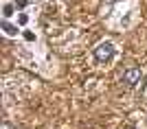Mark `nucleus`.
Wrapping results in <instances>:
<instances>
[{
  "instance_id": "nucleus-1",
  "label": "nucleus",
  "mask_w": 147,
  "mask_h": 129,
  "mask_svg": "<svg viewBox=\"0 0 147 129\" xmlns=\"http://www.w3.org/2000/svg\"><path fill=\"white\" fill-rule=\"evenodd\" d=\"M112 57H114V46H112L110 42H103L94 48V59H97V61L103 63V61H110Z\"/></svg>"
},
{
  "instance_id": "nucleus-2",
  "label": "nucleus",
  "mask_w": 147,
  "mask_h": 129,
  "mask_svg": "<svg viewBox=\"0 0 147 129\" xmlns=\"http://www.w3.org/2000/svg\"><path fill=\"white\" fill-rule=\"evenodd\" d=\"M138 81H141V70H138V68H127V70L123 72V83L136 86Z\"/></svg>"
},
{
  "instance_id": "nucleus-3",
  "label": "nucleus",
  "mask_w": 147,
  "mask_h": 129,
  "mask_svg": "<svg viewBox=\"0 0 147 129\" xmlns=\"http://www.w3.org/2000/svg\"><path fill=\"white\" fill-rule=\"evenodd\" d=\"M2 29H5L7 35H16V33H18V29H16V26H11L9 22H2Z\"/></svg>"
},
{
  "instance_id": "nucleus-4",
  "label": "nucleus",
  "mask_w": 147,
  "mask_h": 129,
  "mask_svg": "<svg viewBox=\"0 0 147 129\" xmlns=\"http://www.w3.org/2000/svg\"><path fill=\"white\" fill-rule=\"evenodd\" d=\"M11 15H13V7L7 5V7H5V18H11Z\"/></svg>"
},
{
  "instance_id": "nucleus-5",
  "label": "nucleus",
  "mask_w": 147,
  "mask_h": 129,
  "mask_svg": "<svg viewBox=\"0 0 147 129\" xmlns=\"http://www.w3.org/2000/svg\"><path fill=\"white\" fill-rule=\"evenodd\" d=\"M26 7V0H16V9H24Z\"/></svg>"
}]
</instances>
